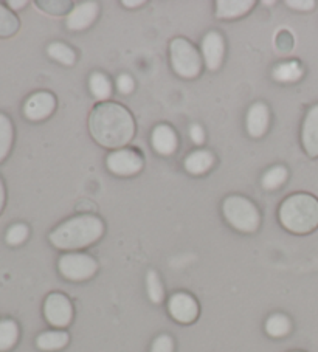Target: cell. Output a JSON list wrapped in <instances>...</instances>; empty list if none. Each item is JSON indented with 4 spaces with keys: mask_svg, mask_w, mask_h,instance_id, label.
Wrapping results in <instances>:
<instances>
[{
    "mask_svg": "<svg viewBox=\"0 0 318 352\" xmlns=\"http://www.w3.org/2000/svg\"><path fill=\"white\" fill-rule=\"evenodd\" d=\"M89 131L98 144L107 149H121L136 135V120L120 102H100L89 117Z\"/></svg>",
    "mask_w": 318,
    "mask_h": 352,
    "instance_id": "6da1fadb",
    "label": "cell"
},
{
    "mask_svg": "<svg viewBox=\"0 0 318 352\" xmlns=\"http://www.w3.org/2000/svg\"><path fill=\"white\" fill-rule=\"evenodd\" d=\"M216 157L208 149H195L183 160V168L191 175H204L215 166Z\"/></svg>",
    "mask_w": 318,
    "mask_h": 352,
    "instance_id": "2e32d148",
    "label": "cell"
},
{
    "mask_svg": "<svg viewBox=\"0 0 318 352\" xmlns=\"http://www.w3.org/2000/svg\"><path fill=\"white\" fill-rule=\"evenodd\" d=\"M146 294L154 305H160L165 300V289L160 275L156 270H148L146 273Z\"/></svg>",
    "mask_w": 318,
    "mask_h": 352,
    "instance_id": "4316f807",
    "label": "cell"
},
{
    "mask_svg": "<svg viewBox=\"0 0 318 352\" xmlns=\"http://www.w3.org/2000/svg\"><path fill=\"white\" fill-rule=\"evenodd\" d=\"M28 2L27 0H10V2H7V7L10 10H22L23 7H27Z\"/></svg>",
    "mask_w": 318,
    "mask_h": 352,
    "instance_id": "e575fe53",
    "label": "cell"
},
{
    "mask_svg": "<svg viewBox=\"0 0 318 352\" xmlns=\"http://www.w3.org/2000/svg\"><path fill=\"white\" fill-rule=\"evenodd\" d=\"M151 144L152 149H154L158 155L169 157L177 153V148H179V137H177L173 126L160 123L152 129Z\"/></svg>",
    "mask_w": 318,
    "mask_h": 352,
    "instance_id": "4fadbf2b",
    "label": "cell"
},
{
    "mask_svg": "<svg viewBox=\"0 0 318 352\" xmlns=\"http://www.w3.org/2000/svg\"><path fill=\"white\" fill-rule=\"evenodd\" d=\"M255 5V0H218L216 17L222 21H233L250 13Z\"/></svg>",
    "mask_w": 318,
    "mask_h": 352,
    "instance_id": "e0dca14e",
    "label": "cell"
},
{
    "mask_svg": "<svg viewBox=\"0 0 318 352\" xmlns=\"http://www.w3.org/2000/svg\"><path fill=\"white\" fill-rule=\"evenodd\" d=\"M21 28L19 17L14 14L13 10L7 7V3L0 2V38H11Z\"/></svg>",
    "mask_w": 318,
    "mask_h": 352,
    "instance_id": "d4e9b609",
    "label": "cell"
},
{
    "mask_svg": "<svg viewBox=\"0 0 318 352\" xmlns=\"http://www.w3.org/2000/svg\"><path fill=\"white\" fill-rule=\"evenodd\" d=\"M56 96L47 90H39L28 96L22 106V113L28 121L38 123V121H44L50 118L53 112L56 111Z\"/></svg>",
    "mask_w": 318,
    "mask_h": 352,
    "instance_id": "9c48e42d",
    "label": "cell"
},
{
    "mask_svg": "<svg viewBox=\"0 0 318 352\" xmlns=\"http://www.w3.org/2000/svg\"><path fill=\"white\" fill-rule=\"evenodd\" d=\"M44 318L54 329H65L73 321V305L70 298L61 292H52L44 301Z\"/></svg>",
    "mask_w": 318,
    "mask_h": 352,
    "instance_id": "52a82bcc",
    "label": "cell"
},
{
    "mask_svg": "<svg viewBox=\"0 0 318 352\" xmlns=\"http://www.w3.org/2000/svg\"><path fill=\"white\" fill-rule=\"evenodd\" d=\"M70 342L69 332L64 329L54 331H44L36 337V348L44 352H54L64 349Z\"/></svg>",
    "mask_w": 318,
    "mask_h": 352,
    "instance_id": "ac0fdd59",
    "label": "cell"
},
{
    "mask_svg": "<svg viewBox=\"0 0 318 352\" xmlns=\"http://www.w3.org/2000/svg\"><path fill=\"white\" fill-rule=\"evenodd\" d=\"M278 219L287 232L308 234L318 228V199L309 192H295L279 205Z\"/></svg>",
    "mask_w": 318,
    "mask_h": 352,
    "instance_id": "3957f363",
    "label": "cell"
},
{
    "mask_svg": "<svg viewBox=\"0 0 318 352\" xmlns=\"http://www.w3.org/2000/svg\"><path fill=\"white\" fill-rule=\"evenodd\" d=\"M100 264L89 253L69 252L58 259V272L67 281L83 283L96 275Z\"/></svg>",
    "mask_w": 318,
    "mask_h": 352,
    "instance_id": "8992f818",
    "label": "cell"
},
{
    "mask_svg": "<svg viewBox=\"0 0 318 352\" xmlns=\"http://www.w3.org/2000/svg\"><path fill=\"white\" fill-rule=\"evenodd\" d=\"M30 238V227L23 222H16L10 226L7 233H5V242L10 247H19Z\"/></svg>",
    "mask_w": 318,
    "mask_h": 352,
    "instance_id": "83f0119b",
    "label": "cell"
},
{
    "mask_svg": "<svg viewBox=\"0 0 318 352\" xmlns=\"http://www.w3.org/2000/svg\"><path fill=\"white\" fill-rule=\"evenodd\" d=\"M189 137H191L194 144H204L205 143V131L200 124L194 123L189 126Z\"/></svg>",
    "mask_w": 318,
    "mask_h": 352,
    "instance_id": "d6a6232c",
    "label": "cell"
},
{
    "mask_svg": "<svg viewBox=\"0 0 318 352\" xmlns=\"http://www.w3.org/2000/svg\"><path fill=\"white\" fill-rule=\"evenodd\" d=\"M98 14H100V3L98 2H94V0L79 2L67 14L65 27L70 32H84L96 21Z\"/></svg>",
    "mask_w": 318,
    "mask_h": 352,
    "instance_id": "7c38bea8",
    "label": "cell"
},
{
    "mask_svg": "<svg viewBox=\"0 0 318 352\" xmlns=\"http://www.w3.org/2000/svg\"><path fill=\"white\" fill-rule=\"evenodd\" d=\"M287 179H289V171H287L286 166H283V165L272 166V168H268L264 174H262L261 186L264 188L266 191H275V190H278V188L283 186L287 182Z\"/></svg>",
    "mask_w": 318,
    "mask_h": 352,
    "instance_id": "cb8c5ba5",
    "label": "cell"
},
{
    "mask_svg": "<svg viewBox=\"0 0 318 352\" xmlns=\"http://www.w3.org/2000/svg\"><path fill=\"white\" fill-rule=\"evenodd\" d=\"M21 338V327L13 318L0 320V352H10L16 348Z\"/></svg>",
    "mask_w": 318,
    "mask_h": 352,
    "instance_id": "ffe728a7",
    "label": "cell"
},
{
    "mask_svg": "<svg viewBox=\"0 0 318 352\" xmlns=\"http://www.w3.org/2000/svg\"><path fill=\"white\" fill-rule=\"evenodd\" d=\"M117 89L121 95H129L134 92V89H136V81H134V78L129 74H121L117 78Z\"/></svg>",
    "mask_w": 318,
    "mask_h": 352,
    "instance_id": "4dcf8cb0",
    "label": "cell"
},
{
    "mask_svg": "<svg viewBox=\"0 0 318 352\" xmlns=\"http://www.w3.org/2000/svg\"><path fill=\"white\" fill-rule=\"evenodd\" d=\"M121 3H123L125 7L134 8V7H142L145 2H143V0H136V2H134V0H123V2H121Z\"/></svg>",
    "mask_w": 318,
    "mask_h": 352,
    "instance_id": "d590c367",
    "label": "cell"
},
{
    "mask_svg": "<svg viewBox=\"0 0 318 352\" xmlns=\"http://www.w3.org/2000/svg\"><path fill=\"white\" fill-rule=\"evenodd\" d=\"M292 352H301V351H292Z\"/></svg>",
    "mask_w": 318,
    "mask_h": 352,
    "instance_id": "8d00e7d4",
    "label": "cell"
},
{
    "mask_svg": "<svg viewBox=\"0 0 318 352\" xmlns=\"http://www.w3.org/2000/svg\"><path fill=\"white\" fill-rule=\"evenodd\" d=\"M5 205H7V188H5L3 179L0 177V214L3 213Z\"/></svg>",
    "mask_w": 318,
    "mask_h": 352,
    "instance_id": "836d02e7",
    "label": "cell"
},
{
    "mask_svg": "<svg viewBox=\"0 0 318 352\" xmlns=\"http://www.w3.org/2000/svg\"><path fill=\"white\" fill-rule=\"evenodd\" d=\"M106 226L95 214H79L61 222L48 234L50 244L64 252H76L94 245L103 238Z\"/></svg>",
    "mask_w": 318,
    "mask_h": 352,
    "instance_id": "7a4b0ae2",
    "label": "cell"
},
{
    "mask_svg": "<svg viewBox=\"0 0 318 352\" xmlns=\"http://www.w3.org/2000/svg\"><path fill=\"white\" fill-rule=\"evenodd\" d=\"M222 214L231 228L241 233H256L261 227V211L248 197L231 194L222 200Z\"/></svg>",
    "mask_w": 318,
    "mask_h": 352,
    "instance_id": "277c9868",
    "label": "cell"
},
{
    "mask_svg": "<svg viewBox=\"0 0 318 352\" xmlns=\"http://www.w3.org/2000/svg\"><path fill=\"white\" fill-rule=\"evenodd\" d=\"M200 54L205 67L210 72L221 69L225 58V39L219 32H208L200 42Z\"/></svg>",
    "mask_w": 318,
    "mask_h": 352,
    "instance_id": "8fae6325",
    "label": "cell"
},
{
    "mask_svg": "<svg viewBox=\"0 0 318 352\" xmlns=\"http://www.w3.org/2000/svg\"><path fill=\"white\" fill-rule=\"evenodd\" d=\"M47 54L48 58L67 67L75 65L76 63V52L70 45H67L65 42H52L47 47Z\"/></svg>",
    "mask_w": 318,
    "mask_h": 352,
    "instance_id": "484cf974",
    "label": "cell"
},
{
    "mask_svg": "<svg viewBox=\"0 0 318 352\" xmlns=\"http://www.w3.org/2000/svg\"><path fill=\"white\" fill-rule=\"evenodd\" d=\"M106 166L112 174L118 177H132L142 173L145 168L143 155L136 149L121 148L106 157Z\"/></svg>",
    "mask_w": 318,
    "mask_h": 352,
    "instance_id": "ba28073f",
    "label": "cell"
},
{
    "mask_svg": "<svg viewBox=\"0 0 318 352\" xmlns=\"http://www.w3.org/2000/svg\"><path fill=\"white\" fill-rule=\"evenodd\" d=\"M171 67L183 80H194L202 72L204 59L200 52L185 38H174L169 42Z\"/></svg>",
    "mask_w": 318,
    "mask_h": 352,
    "instance_id": "5b68a950",
    "label": "cell"
},
{
    "mask_svg": "<svg viewBox=\"0 0 318 352\" xmlns=\"http://www.w3.org/2000/svg\"><path fill=\"white\" fill-rule=\"evenodd\" d=\"M286 5L297 11H312L317 7L314 0H287Z\"/></svg>",
    "mask_w": 318,
    "mask_h": 352,
    "instance_id": "1f68e13d",
    "label": "cell"
},
{
    "mask_svg": "<svg viewBox=\"0 0 318 352\" xmlns=\"http://www.w3.org/2000/svg\"><path fill=\"white\" fill-rule=\"evenodd\" d=\"M271 126V111L262 101H256L248 107L246 115V131L252 138H261L266 135Z\"/></svg>",
    "mask_w": 318,
    "mask_h": 352,
    "instance_id": "5bb4252c",
    "label": "cell"
},
{
    "mask_svg": "<svg viewBox=\"0 0 318 352\" xmlns=\"http://www.w3.org/2000/svg\"><path fill=\"white\" fill-rule=\"evenodd\" d=\"M89 90L98 101L107 102V100L112 96L114 90L111 78L106 74H103V72H94L89 76Z\"/></svg>",
    "mask_w": 318,
    "mask_h": 352,
    "instance_id": "44dd1931",
    "label": "cell"
},
{
    "mask_svg": "<svg viewBox=\"0 0 318 352\" xmlns=\"http://www.w3.org/2000/svg\"><path fill=\"white\" fill-rule=\"evenodd\" d=\"M266 333L272 338H283L286 336H289L292 331V321L284 314H272L271 317L266 320L264 324Z\"/></svg>",
    "mask_w": 318,
    "mask_h": 352,
    "instance_id": "603a6c76",
    "label": "cell"
},
{
    "mask_svg": "<svg viewBox=\"0 0 318 352\" xmlns=\"http://www.w3.org/2000/svg\"><path fill=\"white\" fill-rule=\"evenodd\" d=\"M151 352H174V340L168 333H160L151 344Z\"/></svg>",
    "mask_w": 318,
    "mask_h": 352,
    "instance_id": "f546056e",
    "label": "cell"
},
{
    "mask_svg": "<svg viewBox=\"0 0 318 352\" xmlns=\"http://www.w3.org/2000/svg\"><path fill=\"white\" fill-rule=\"evenodd\" d=\"M36 5H38L39 10L53 16H63L65 13H70L73 7H75V3L70 2V0H38Z\"/></svg>",
    "mask_w": 318,
    "mask_h": 352,
    "instance_id": "f1b7e54d",
    "label": "cell"
},
{
    "mask_svg": "<svg viewBox=\"0 0 318 352\" xmlns=\"http://www.w3.org/2000/svg\"><path fill=\"white\" fill-rule=\"evenodd\" d=\"M304 76V67L298 60H284L272 69V78L281 84L298 82Z\"/></svg>",
    "mask_w": 318,
    "mask_h": 352,
    "instance_id": "d6986e66",
    "label": "cell"
},
{
    "mask_svg": "<svg viewBox=\"0 0 318 352\" xmlns=\"http://www.w3.org/2000/svg\"><path fill=\"white\" fill-rule=\"evenodd\" d=\"M168 312L171 318L180 324H191L199 317L200 307L198 300L188 292H176L168 300Z\"/></svg>",
    "mask_w": 318,
    "mask_h": 352,
    "instance_id": "30bf717a",
    "label": "cell"
},
{
    "mask_svg": "<svg viewBox=\"0 0 318 352\" xmlns=\"http://www.w3.org/2000/svg\"><path fill=\"white\" fill-rule=\"evenodd\" d=\"M14 143V124L5 112H0V163L11 153Z\"/></svg>",
    "mask_w": 318,
    "mask_h": 352,
    "instance_id": "7402d4cb",
    "label": "cell"
},
{
    "mask_svg": "<svg viewBox=\"0 0 318 352\" xmlns=\"http://www.w3.org/2000/svg\"><path fill=\"white\" fill-rule=\"evenodd\" d=\"M301 144L310 159H318V104L309 107L301 126Z\"/></svg>",
    "mask_w": 318,
    "mask_h": 352,
    "instance_id": "9a60e30c",
    "label": "cell"
}]
</instances>
